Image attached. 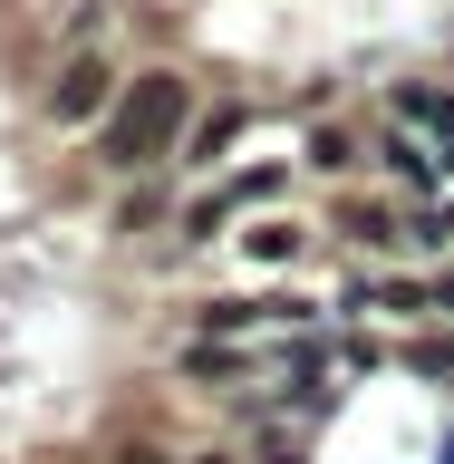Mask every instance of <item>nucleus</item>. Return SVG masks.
I'll list each match as a JSON object with an SVG mask.
<instances>
[{"instance_id":"39448f33","label":"nucleus","mask_w":454,"mask_h":464,"mask_svg":"<svg viewBox=\"0 0 454 464\" xmlns=\"http://www.w3.org/2000/svg\"><path fill=\"white\" fill-rule=\"evenodd\" d=\"M232 136H242V116H213V126H194V155H184V165H213Z\"/></svg>"},{"instance_id":"20e7f679","label":"nucleus","mask_w":454,"mask_h":464,"mask_svg":"<svg viewBox=\"0 0 454 464\" xmlns=\"http://www.w3.org/2000/svg\"><path fill=\"white\" fill-rule=\"evenodd\" d=\"M387 174H406V184L426 194L435 174H445V155H426V145H416V136H387Z\"/></svg>"},{"instance_id":"f03ea898","label":"nucleus","mask_w":454,"mask_h":464,"mask_svg":"<svg viewBox=\"0 0 454 464\" xmlns=\"http://www.w3.org/2000/svg\"><path fill=\"white\" fill-rule=\"evenodd\" d=\"M107 87H116L107 58H97V49H68V58H58V78H49V116H58V126H87V116L107 107Z\"/></svg>"},{"instance_id":"7ed1b4c3","label":"nucleus","mask_w":454,"mask_h":464,"mask_svg":"<svg viewBox=\"0 0 454 464\" xmlns=\"http://www.w3.org/2000/svg\"><path fill=\"white\" fill-rule=\"evenodd\" d=\"M397 126H426L435 155L454 165V97H445V87H397Z\"/></svg>"},{"instance_id":"423d86ee","label":"nucleus","mask_w":454,"mask_h":464,"mask_svg":"<svg viewBox=\"0 0 454 464\" xmlns=\"http://www.w3.org/2000/svg\"><path fill=\"white\" fill-rule=\"evenodd\" d=\"M252 252H261V261H290V252H300V223H261Z\"/></svg>"},{"instance_id":"f257e3e1","label":"nucleus","mask_w":454,"mask_h":464,"mask_svg":"<svg viewBox=\"0 0 454 464\" xmlns=\"http://www.w3.org/2000/svg\"><path fill=\"white\" fill-rule=\"evenodd\" d=\"M184 116H194V87L174 78V68H145V78L116 97V116H107V165H155V155H174Z\"/></svg>"},{"instance_id":"0eeeda50","label":"nucleus","mask_w":454,"mask_h":464,"mask_svg":"<svg viewBox=\"0 0 454 464\" xmlns=\"http://www.w3.org/2000/svg\"><path fill=\"white\" fill-rule=\"evenodd\" d=\"M116 464H165V455H155V445H126V455H116Z\"/></svg>"}]
</instances>
